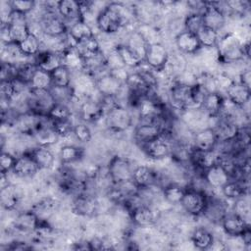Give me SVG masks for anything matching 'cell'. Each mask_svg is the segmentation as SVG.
Instances as JSON below:
<instances>
[{"instance_id": "d6986e66", "label": "cell", "mask_w": 251, "mask_h": 251, "mask_svg": "<svg viewBox=\"0 0 251 251\" xmlns=\"http://www.w3.org/2000/svg\"><path fill=\"white\" fill-rule=\"evenodd\" d=\"M25 195V189L21 185L11 182L7 186L1 188L0 202L2 208L7 212L15 211Z\"/></svg>"}, {"instance_id": "4fadbf2b", "label": "cell", "mask_w": 251, "mask_h": 251, "mask_svg": "<svg viewBox=\"0 0 251 251\" xmlns=\"http://www.w3.org/2000/svg\"><path fill=\"white\" fill-rule=\"evenodd\" d=\"M164 127L161 124L155 122H138L134 125L132 138L139 147L162 135Z\"/></svg>"}, {"instance_id": "7402d4cb", "label": "cell", "mask_w": 251, "mask_h": 251, "mask_svg": "<svg viewBox=\"0 0 251 251\" xmlns=\"http://www.w3.org/2000/svg\"><path fill=\"white\" fill-rule=\"evenodd\" d=\"M174 43L176 51L183 56H194L201 50V45L196 34L183 30L175 38Z\"/></svg>"}, {"instance_id": "f907efd6", "label": "cell", "mask_w": 251, "mask_h": 251, "mask_svg": "<svg viewBox=\"0 0 251 251\" xmlns=\"http://www.w3.org/2000/svg\"><path fill=\"white\" fill-rule=\"evenodd\" d=\"M54 129L57 131L61 138H66L73 135V129L75 126V122L73 118L67 120H60V121H51Z\"/></svg>"}, {"instance_id": "7c38bea8", "label": "cell", "mask_w": 251, "mask_h": 251, "mask_svg": "<svg viewBox=\"0 0 251 251\" xmlns=\"http://www.w3.org/2000/svg\"><path fill=\"white\" fill-rule=\"evenodd\" d=\"M226 203L227 200L218 197L215 192L209 194L206 208L201 217H203L213 225L220 226L222 220L229 212L228 205Z\"/></svg>"}, {"instance_id": "7dc6e473", "label": "cell", "mask_w": 251, "mask_h": 251, "mask_svg": "<svg viewBox=\"0 0 251 251\" xmlns=\"http://www.w3.org/2000/svg\"><path fill=\"white\" fill-rule=\"evenodd\" d=\"M73 136L78 143L84 144V143L90 142L93 135H92V130L88 126V124L79 121V122H76L74 126Z\"/></svg>"}, {"instance_id": "ee69618b", "label": "cell", "mask_w": 251, "mask_h": 251, "mask_svg": "<svg viewBox=\"0 0 251 251\" xmlns=\"http://www.w3.org/2000/svg\"><path fill=\"white\" fill-rule=\"evenodd\" d=\"M196 36L198 38V41L201 45V48L205 49H211V48H216L221 33L210 28L207 26H203L197 33Z\"/></svg>"}, {"instance_id": "f6af8a7d", "label": "cell", "mask_w": 251, "mask_h": 251, "mask_svg": "<svg viewBox=\"0 0 251 251\" xmlns=\"http://www.w3.org/2000/svg\"><path fill=\"white\" fill-rule=\"evenodd\" d=\"M37 66L33 58L16 65V78L28 85Z\"/></svg>"}, {"instance_id": "4316f807", "label": "cell", "mask_w": 251, "mask_h": 251, "mask_svg": "<svg viewBox=\"0 0 251 251\" xmlns=\"http://www.w3.org/2000/svg\"><path fill=\"white\" fill-rule=\"evenodd\" d=\"M224 95L234 105L238 107H244L250 102L251 89L240 83L238 80L234 79L227 86Z\"/></svg>"}, {"instance_id": "5bb4252c", "label": "cell", "mask_w": 251, "mask_h": 251, "mask_svg": "<svg viewBox=\"0 0 251 251\" xmlns=\"http://www.w3.org/2000/svg\"><path fill=\"white\" fill-rule=\"evenodd\" d=\"M32 139L35 145L51 147L61 138L52 126L51 120L47 116H42L39 125L32 133Z\"/></svg>"}, {"instance_id": "f1b7e54d", "label": "cell", "mask_w": 251, "mask_h": 251, "mask_svg": "<svg viewBox=\"0 0 251 251\" xmlns=\"http://www.w3.org/2000/svg\"><path fill=\"white\" fill-rule=\"evenodd\" d=\"M27 152L30 154L40 171H49L54 167L55 155L50 147L34 145Z\"/></svg>"}, {"instance_id": "603a6c76", "label": "cell", "mask_w": 251, "mask_h": 251, "mask_svg": "<svg viewBox=\"0 0 251 251\" xmlns=\"http://www.w3.org/2000/svg\"><path fill=\"white\" fill-rule=\"evenodd\" d=\"M219 143L217 134L213 127L206 126L202 129L195 131L192 134L191 146L203 150V151H212L215 150Z\"/></svg>"}, {"instance_id": "e0dca14e", "label": "cell", "mask_w": 251, "mask_h": 251, "mask_svg": "<svg viewBox=\"0 0 251 251\" xmlns=\"http://www.w3.org/2000/svg\"><path fill=\"white\" fill-rule=\"evenodd\" d=\"M218 162V154L215 150L212 151H203L196 149L194 147H190L189 155H188V164L191 166L194 172L202 173L216 164Z\"/></svg>"}, {"instance_id": "836d02e7", "label": "cell", "mask_w": 251, "mask_h": 251, "mask_svg": "<svg viewBox=\"0 0 251 251\" xmlns=\"http://www.w3.org/2000/svg\"><path fill=\"white\" fill-rule=\"evenodd\" d=\"M68 35L72 39V41L75 43V44L77 42H80L87 38L93 37L96 35V33L94 32V30L90 25H88L84 21L80 20V21H77L69 25Z\"/></svg>"}, {"instance_id": "11a10c76", "label": "cell", "mask_w": 251, "mask_h": 251, "mask_svg": "<svg viewBox=\"0 0 251 251\" xmlns=\"http://www.w3.org/2000/svg\"><path fill=\"white\" fill-rule=\"evenodd\" d=\"M0 38H1V42L3 45L13 43L12 37H11V32H10V27H9L8 24H1Z\"/></svg>"}, {"instance_id": "ac0fdd59", "label": "cell", "mask_w": 251, "mask_h": 251, "mask_svg": "<svg viewBox=\"0 0 251 251\" xmlns=\"http://www.w3.org/2000/svg\"><path fill=\"white\" fill-rule=\"evenodd\" d=\"M40 172L38 166L30 156V154L25 151L19 156H17V160L15 166L10 174L14 176L22 179L25 178H33Z\"/></svg>"}, {"instance_id": "8fae6325", "label": "cell", "mask_w": 251, "mask_h": 251, "mask_svg": "<svg viewBox=\"0 0 251 251\" xmlns=\"http://www.w3.org/2000/svg\"><path fill=\"white\" fill-rule=\"evenodd\" d=\"M130 223L139 228H149L155 226L158 211L150 205L140 204L128 212Z\"/></svg>"}, {"instance_id": "83f0119b", "label": "cell", "mask_w": 251, "mask_h": 251, "mask_svg": "<svg viewBox=\"0 0 251 251\" xmlns=\"http://www.w3.org/2000/svg\"><path fill=\"white\" fill-rule=\"evenodd\" d=\"M57 12L59 16L70 25L81 20V10L79 1L75 0H60L57 4Z\"/></svg>"}, {"instance_id": "681fc988", "label": "cell", "mask_w": 251, "mask_h": 251, "mask_svg": "<svg viewBox=\"0 0 251 251\" xmlns=\"http://www.w3.org/2000/svg\"><path fill=\"white\" fill-rule=\"evenodd\" d=\"M231 212L237 214L241 218H243L248 224H250V204L248 195L242 196L232 202Z\"/></svg>"}, {"instance_id": "6da1fadb", "label": "cell", "mask_w": 251, "mask_h": 251, "mask_svg": "<svg viewBox=\"0 0 251 251\" xmlns=\"http://www.w3.org/2000/svg\"><path fill=\"white\" fill-rule=\"evenodd\" d=\"M216 50L220 66L242 61L248 62L243 52V43L232 31L221 34Z\"/></svg>"}, {"instance_id": "52a82bcc", "label": "cell", "mask_w": 251, "mask_h": 251, "mask_svg": "<svg viewBox=\"0 0 251 251\" xmlns=\"http://www.w3.org/2000/svg\"><path fill=\"white\" fill-rule=\"evenodd\" d=\"M208 196L209 194L204 191L185 186V192L179 206L187 216L199 218L206 208Z\"/></svg>"}, {"instance_id": "5b68a950", "label": "cell", "mask_w": 251, "mask_h": 251, "mask_svg": "<svg viewBox=\"0 0 251 251\" xmlns=\"http://www.w3.org/2000/svg\"><path fill=\"white\" fill-rule=\"evenodd\" d=\"M72 214L80 218L97 217L100 213V201L98 197L90 193H77L73 196L70 203Z\"/></svg>"}, {"instance_id": "3957f363", "label": "cell", "mask_w": 251, "mask_h": 251, "mask_svg": "<svg viewBox=\"0 0 251 251\" xmlns=\"http://www.w3.org/2000/svg\"><path fill=\"white\" fill-rule=\"evenodd\" d=\"M175 136L170 128L164 129L161 136L139 146L144 155L152 161H163L171 157Z\"/></svg>"}, {"instance_id": "ba28073f", "label": "cell", "mask_w": 251, "mask_h": 251, "mask_svg": "<svg viewBox=\"0 0 251 251\" xmlns=\"http://www.w3.org/2000/svg\"><path fill=\"white\" fill-rule=\"evenodd\" d=\"M55 100L50 90H31L29 89L25 97L26 110L39 116H47L48 112L55 104Z\"/></svg>"}, {"instance_id": "2e32d148", "label": "cell", "mask_w": 251, "mask_h": 251, "mask_svg": "<svg viewBox=\"0 0 251 251\" xmlns=\"http://www.w3.org/2000/svg\"><path fill=\"white\" fill-rule=\"evenodd\" d=\"M202 177L212 191L221 190V188L231 179L227 170L219 162L208 168L202 173Z\"/></svg>"}, {"instance_id": "c3c4849f", "label": "cell", "mask_w": 251, "mask_h": 251, "mask_svg": "<svg viewBox=\"0 0 251 251\" xmlns=\"http://www.w3.org/2000/svg\"><path fill=\"white\" fill-rule=\"evenodd\" d=\"M183 26L184 30L196 34L203 26V18L202 14L198 13H188L183 18Z\"/></svg>"}, {"instance_id": "8d00e7d4", "label": "cell", "mask_w": 251, "mask_h": 251, "mask_svg": "<svg viewBox=\"0 0 251 251\" xmlns=\"http://www.w3.org/2000/svg\"><path fill=\"white\" fill-rule=\"evenodd\" d=\"M63 66L73 73L83 71V58L75 47H67L61 52Z\"/></svg>"}, {"instance_id": "e575fe53", "label": "cell", "mask_w": 251, "mask_h": 251, "mask_svg": "<svg viewBox=\"0 0 251 251\" xmlns=\"http://www.w3.org/2000/svg\"><path fill=\"white\" fill-rule=\"evenodd\" d=\"M185 192V187L176 182H169L161 188V195L163 200L171 206H179L183 195Z\"/></svg>"}, {"instance_id": "d4e9b609", "label": "cell", "mask_w": 251, "mask_h": 251, "mask_svg": "<svg viewBox=\"0 0 251 251\" xmlns=\"http://www.w3.org/2000/svg\"><path fill=\"white\" fill-rule=\"evenodd\" d=\"M220 226L226 236H240L248 227H250V224L231 211L225 216Z\"/></svg>"}, {"instance_id": "ab89813d", "label": "cell", "mask_w": 251, "mask_h": 251, "mask_svg": "<svg viewBox=\"0 0 251 251\" xmlns=\"http://www.w3.org/2000/svg\"><path fill=\"white\" fill-rule=\"evenodd\" d=\"M28 87L31 90H50L52 88L51 74L37 67L28 83Z\"/></svg>"}, {"instance_id": "1f68e13d", "label": "cell", "mask_w": 251, "mask_h": 251, "mask_svg": "<svg viewBox=\"0 0 251 251\" xmlns=\"http://www.w3.org/2000/svg\"><path fill=\"white\" fill-rule=\"evenodd\" d=\"M33 60L38 68L49 73L63 65L61 52H55L51 50H42L33 58Z\"/></svg>"}, {"instance_id": "9c48e42d", "label": "cell", "mask_w": 251, "mask_h": 251, "mask_svg": "<svg viewBox=\"0 0 251 251\" xmlns=\"http://www.w3.org/2000/svg\"><path fill=\"white\" fill-rule=\"evenodd\" d=\"M95 89L103 98H117L119 100L125 89V84L108 71L95 78Z\"/></svg>"}, {"instance_id": "7bdbcfd3", "label": "cell", "mask_w": 251, "mask_h": 251, "mask_svg": "<svg viewBox=\"0 0 251 251\" xmlns=\"http://www.w3.org/2000/svg\"><path fill=\"white\" fill-rule=\"evenodd\" d=\"M51 74L52 86L54 87H70L73 82V72L65 66H60Z\"/></svg>"}, {"instance_id": "cb8c5ba5", "label": "cell", "mask_w": 251, "mask_h": 251, "mask_svg": "<svg viewBox=\"0 0 251 251\" xmlns=\"http://www.w3.org/2000/svg\"><path fill=\"white\" fill-rule=\"evenodd\" d=\"M160 179L158 172L147 165H136L132 173V182L140 189L149 186H157Z\"/></svg>"}, {"instance_id": "d590c367", "label": "cell", "mask_w": 251, "mask_h": 251, "mask_svg": "<svg viewBox=\"0 0 251 251\" xmlns=\"http://www.w3.org/2000/svg\"><path fill=\"white\" fill-rule=\"evenodd\" d=\"M115 49L119 54L122 63L128 70H136L143 64V59L140 58L135 52H133L126 44L124 42H119Z\"/></svg>"}, {"instance_id": "7a4b0ae2", "label": "cell", "mask_w": 251, "mask_h": 251, "mask_svg": "<svg viewBox=\"0 0 251 251\" xmlns=\"http://www.w3.org/2000/svg\"><path fill=\"white\" fill-rule=\"evenodd\" d=\"M104 122L110 132L124 133L134 126V117L128 107L117 103L106 110Z\"/></svg>"}, {"instance_id": "f546056e", "label": "cell", "mask_w": 251, "mask_h": 251, "mask_svg": "<svg viewBox=\"0 0 251 251\" xmlns=\"http://www.w3.org/2000/svg\"><path fill=\"white\" fill-rule=\"evenodd\" d=\"M189 240L193 248L199 250H209L213 245L215 235L208 227L204 226H197L192 229Z\"/></svg>"}, {"instance_id": "277c9868", "label": "cell", "mask_w": 251, "mask_h": 251, "mask_svg": "<svg viewBox=\"0 0 251 251\" xmlns=\"http://www.w3.org/2000/svg\"><path fill=\"white\" fill-rule=\"evenodd\" d=\"M135 166L133 161L128 157L115 154L109 159L106 168L113 184H121L131 180Z\"/></svg>"}, {"instance_id": "60d3db41", "label": "cell", "mask_w": 251, "mask_h": 251, "mask_svg": "<svg viewBox=\"0 0 251 251\" xmlns=\"http://www.w3.org/2000/svg\"><path fill=\"white\" fill-rule=\"evenodd\" d=\"M75 47L76 48L78 53L81 55L83 60L87 58H91L103 51L101 48L99 39L97 38L96 35L93 37L87 38L85 40H82L80 42H77Z\"/></svg>"}, {"instance_id": "4dcf8cb0", "label": "cell", "mask_w": 251, "mask_h": 251, "mask_svg": "<svg viewBox=\"0 0 251 251\" xmlns=\"http://www.w3.org/2000/svg\"><path fill=\"white\" fill-rule=\"evenodd\" d=\"M248 180L231 178L220 190L223 198L227 201H234L242 196L248 195Z\"/></svg>"}, {"instance_id": "30bf717a", "label": "cell", "mask_w": 251, "mask_h": 251, "mask_svg": "<svg viewBox=\"0 0 251 251\" xmlns=\"http://www.w3.org/2000/svg\"><path fill=\"white\" fill-rule=\"evenodd\" d=\"M170 56V51L163 42L148 44L145 55L144 64L154 72H160L166 66Z\"/></svg>"}, {"instance_id": "816d5d0a", "label": "cell", "mask_w": 251, "mask_h": 251, "mask_svg": "<svg viewBox=\"0 0 251 251\" xmlns=\"http://www.w3.org/2000/svg\"><path fill=\"white\" fill-rule=\"evenodd\" d=\"M10 5L13 11L28 16L35 10L36 2L27 0H12L10 1Z\"/></svg>"}, {"instance_id": "d6a6232c", "label": "cell", "mask_w": 251, "mask_h": 251, "mask_svg": "<svg viewBox=\"0 0 251 251\" xmlns=\"http://www.w3.org/2000/svg\"><path fill=\"white\" fill-rule=\"evenodd\" d=\"M84 148L76 144H64L59 150V159L62 165H72L83 159Z\"/></svg>"}, {"instance_id": "44dd1931", "label": "cell", "mask_w": 251, "mask_h": 251, "mask_svg": "<svg viewBox=\"0 0 251 251\" xmlns=\"http://www.w3.org/2000/svg\"><path fill=\"white\" fill-rule=\"evenodd\" d=\"M12 41L14 43H21L30 33L28 28L27 16L13 11L8 20Z\"/></svg>"}, {"instance_id": "db71d44e", "label": "cell", "mask_w": 251, "mask_h": 251, "mask_svg": "<svg viewBox=\"0 0 251 251\" xmlns=\"http://www.w3.org/2000/svg\"><path fill=\"white\" fill-rule=\"evenodd\" d=\"M236 80H238L240 83H242L243 85H245L246 87L251 89V86H250V84H251V71H250L249 66H246L245 68H243L241 70V72L239 73Z\"/></svg>"}, {"instance_id": "bcb514c9", "label": "cell", "mask_w": 251, "mask_h": 251, "mask_svg": "<svg viewBox=\"0 0 251 251\" xmlns=\"http://www.w3.org/2000/svg\"><path fill=\"white\" fill-rule=\"evenodd\" d=\"M74 116L73 109L70 105L65 103H55L50 111L48 112L47 117L51 121H60V120H67L71 119Z\"/></svg>"}, {"instance_id": "74e56055", "label": "cell", "mask_w": 251, "mask_h": 251, "mask_svg": "<svg viewBox=\"0 0 251 251\" xmlns=\"http://www.w3.org/2000/svg\"><path fill=\"white\" fill-rule=\"evenodd\" d=\"M224 100H225V95L220 92L207 93L202 102L201 108L210 117L219 116L224 104Z\"/></svg>"}, {"instance_id": "484cf974", "label": "cell", "mask_w": 251, "mask_h": 251, "mask_svg": "<svg viewBox=\"0 0 251 251\" xmlns=\"http://www.w3.org/2000/svg\"><path fill=\"white\" fill-rule=\"evenodd\" d=\"M202 18H203L204 26L210 27L220 33L227 24V19L214 5L213 2L206 3V8L202 13Z\"/></svg>"}, {"instance_id": "9a60e30c", "label": "cell", "mask_w": 251, "mask_h": 251, "mask_svg": "<svg viewBox=\"0 0 251 251\" xmlns=\"http://www.w3.org/2000/svg\"><path fill=\"white\" fill-rule=\"evenodd\" d=\"M40 220L35 213L29 208L16 214L11 223V230L16 233H30L37 228Z\"/></svg>"}, {"instance_id": "ffe728a7", "label": "cell", "mask_w": 251, "mask_h": 251, "mask_svg": "<svg viewBox=\"0 0 251 251\" xmlns=\"http://www.w3.org/2000/svg\"><path fill=\"white\" fill-rule=\"evenodd\" d=\"M60 207L61 203L56 197L46 195L36 200L30 206V209L35 213L40 221L49 222V220L59 212Z\"/></svg>"}, {"instance_id": "f35d334b", "label": "cell", "mask_w": 251, "mask_h": 251, "mask_svg": "<svg viewBox=\"0 0 251 251\" xmlns=\"http://www.w3.org/2000/svg\"><path fill=\"white\" fill-rule=\"evenodd\" d=\"M124 43L126 44L133 52H135L144 61V55H145L148 43L136 28L130 29L128 31L126 35V39Z\"/></svg>"}, {"instance_id": "f5cc1de1", "label": "cell", "mask_w": 251, "mask_h": 251, "mask_svg": "<svg viewBox=\"0 0 251 251\" xmlns=\"http://www.w3.org/2000/svg\"><path fill=\"white\" fill-rule=\"evenodd\" d=\"M17 156L10 152L2 150L0 156V173L1 174H10L15 166Z\"/></svg>"}, {"instance_id": "b9f144b4", "label": "cell", "mask_w": 251, "mask_h": 251, "mask_svg": "<svg viewBox=\"0 0 251 251\" xmlns=\"http://www.w3.org/2000/svg\"><path fill=\"white\" fill-rule=\"evenodd\" d=\"M19 46L23 54L27 58H34L43 50L41 39L32 33H29L26 38L19 43Z\"/></svg>"}, {"instance_id": "8992f818", "label": "cell", "mask_w": 251, "mask_h": 251, "mask_svg": "<svg viewBox=\"0 0 251 251\" xmlns=\"http://www.w3.org/2000/svg\"><path fill=\"white\" fill-rule=\"evenodd\" d=\"M76 103V115L79 118V121L89 125L97 124L101 120H104L105 109L102 105L99 94L98 97L93 94L92 96L83 98Z\"/></svg>"}]
</instances>
